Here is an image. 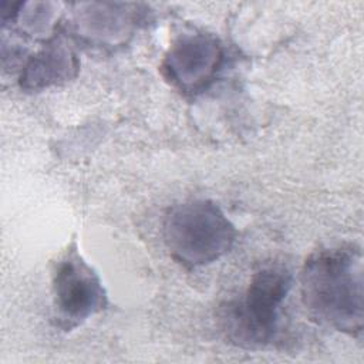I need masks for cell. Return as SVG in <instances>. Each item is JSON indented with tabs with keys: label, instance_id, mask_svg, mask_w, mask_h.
I'll use <instances>...</instances> for the list:
<instances>
[{
	"label": "cell",
	"instance_id": "1",
	"mask_svg": "<svg viewBox=\"0 0 364 364\" xmlns=\"http://www.w3.org/2000/svg\"><path fill=\"white\" fill-rule=\"evenodd\" d=\"M363 253L338 245L311 253L300 273L301 300L309 314L337 331L360 336L364 326Z\"/></svg>",
	"mask_w": 364,
	"mask_h": 364
},
{
	"label": "cell",
	"instance_id": "2",
	"mask_svg": "<svg viewBox=\"0 0 364 364\" xmlns=\"http://www.w3.org/2000/svg\"><path fill=\"white\" fill-rule=\"evenodd\" d=\"M293 283L290 270L280 264L259 269L237 299L225 301L218 313L225 337L249 350L269 346L279 331V311Z\"/></svg>",
	"mask_w": 364,
	"mask_h": 364
},
{
	"label": "cell",
	"instance_id": "3",
	"mask_svg": "<svg viewBox=\"0 0 364 364\" xmlns=\"http://www.w3.org/2000/svg\"><path fill=\"white\" fill-rule=\"evenodd\" d=\"M164 239L179 264L196 269L219 260L232 249L236 228L216 203L196 199L169 209Z\"/></svg>",
	"mask_w": 364,
	"mask_h": 364
},
{
	"label": "cell",
	"instance_id": "4",
	"mask_svg": "<svg viewBox=\"0 0 364 364\" xmlns=\"http://www.w3.org/2000/svg\"><path fill=\"white\" fill-rule=\"evenodd\" d=\"M53 304L58 326L70 330L107 306L105 289L95 270L70 247L53 270Z\"/></svg>",
	"mask_w": 364,
	"mask_h": 364
},
{
	"label": "cell",
	"instance_id": "5",
	"mask_svg": "<svg viewBox=\"0 0 364 364\" xmlns=\"http://www.w3.org/2000/svg\"><path fill=\"white\" fill-rule=\"evenodd\" d=\"M223 58V47L212 34H183L166 51L161 73L179 91L196 94L215 80Z\"/></svg>",
	"mask_w": 364,
	"mask_h": 364
},
{
	"label": "cell",
	"instance_id": "6",
	"mask_svg": "<svg viewBox=\"0 0 364 364\" xmlns=\"http://www.w3.org/2000/svg\"><path fill=\"white\" fill-rule=\"evenodd\" d=\"M77 70L78 60L73 50L61 40H51L27 60L20 74V87L26 91L48 88L75 77Z\"/></svg>",
	"mask_w": 364,
	"mask_h": 364
},
{
	"label": "cell",
	"instance_id": "7",
	"mask_svg": "<svg viewBox=\"0 0 364 364\" xmlns=\"http://www.w3.org/2000/svg\"><path fill=\"white\" fill-rule=\"evenodd\" d=\"M131 4L88 3L81 4L77 17L78 27L90 37L100 40H117L127 34L135 21V10Z\"/></svg>",
	"mask_w": 364,
	"mask_h": 364
}]
</instances>
